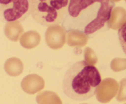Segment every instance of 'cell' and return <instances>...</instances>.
<instances>
[{"instance_id":"14","label":"cell","mask_w":126,"mask_h":104,"mask_svg":"<svg viewBox=\"0 0 126 104\" xmlns=\"http://www.w3.org/2000/svg\"><path fill=\"white\" fill-rule=\"evenodd\" d=\"M85 62L90 66H94L98 62V57L95 52L91 48H86L84 50Z\"/></svg>"},{"instance_id":"2","label":"cell","mask_w":126,"mask_h":104,"mask_svg":"<svg viewBox=\"0 0 126 104\" xmlns=\"http://www.w3.org/2000/svg\"><path fill=\"white\" fill-rule=\"evenodd\" d=\"M101 81L99 71L95 66L79 61L66 71L63 80V90L70 99L85 100L95 94Z\"/></svg>"},{"instance_id":"19","label":"cell","mask_w":126,"mask_h":104,"mask_svg":"<svg viewBox=\"0 0 126 104\" xmlns=\"http://www.w3.org/2000/svg\"></svg>"},{"instance_id":"10","label":"cell","mask_w":126,"mask_h":104,"mask_svg":"<svg viewBox=\"0 0 126 104\" xmlns=\"http://www.w3.org/2000/svg\"><path fill=\"white\" fill-rule=\"evenodd\" d=\"M23 33V27L18 22H7L5 24L4 34L11 41H18Z\"/></svg>"},{"instance_id":"5","label":"cell","mask_w":126,"mask_h":104,"mask_svg":"<svg viewBox=\"0 0 126 104\" xmlns=\"http://www.w3.org/2000/svg\"><path fill=\"white\" fill-rule=\"evenodd\" d=\"M119 89V84L116 80L107 78L103 80L96 90V97L100 102L107 103L112 100Z\"/></svg>"},{"instance_id":"11","label":"cell","mask_w":126,"mask_h":104,"mask_svg":"<svg viewBox=\"0 0 126 104\" xmlns=\"http://www.w3.org/2000/svg\"><path fill=\"white\" fill-rule=\"evenodd\" d=\"M41 41V35L36 31H29L23 33L20 37V44L23 48L32 49L39 44Z\"/></svg>"},{"instance_id":"16","label":"cell","mask_w":126,"mask_h":104,"mask_svg":"<svg viewBox=\"0 0 126 104\" xmlns=\"http://www.w3.org/2000/svg\"><path fill=\"white\" fill-rule=\"evenodd\" d=\"M118 36L122 48L126 55V22L124 25L119 29Z\"/></svg>"},{"instance_id":"3","label":"cell","mask_w":126,"mask_h":104,"mask_svg":"<svg viewBox=\"0 0 126 104\" xmlns=\"http://www.w3.org/2000/svg\"><path fill=\"white\" fill-rule=\"evenodd\" d=\"M67 0L31 1V13L38 23L45 26L59 25L65 18Z\"/></svg>"},{"instance_id":"1","label":"cell","mask_w":126,"mask_h":104,"mask_svg":"<svg viewBox=\"0 0 126 104\" xmlns=\"http://www.w3.org/2000/svg\"><path fill=\"white\" fill-rule=\"evenodd\" d=\"M68 12L76 23V30L87 35L103 28L110 17L115 5L108 0H71L69 1Z\"/></svg>"},{"instance_id":"9","label":"cell","mask_w":126,"mask_h":104,"mask_svg":"<svg viewBox=\"0 0 126 104\" xmlns=\"http://www.w3.org/2000/svg\"><path fill=\"white\" fill-rule=\"evenodd\" d=\"M88 40L87 34L76 29H70L66 35V42L71 47H82L87 44Z\"/></svg>"},{"instance_id":"15","label":"cell","mask_w":126,"mask_h":104,"mask_svg":"<svg viewBox=\"0 0 126 104\" xmlns=\"http://www.w3.org/2000/svg\"><path fill=\"white\" fill-rule=\"evenodd\" d=\"M111 68L114 72H121L126 69V59L116 58L111 62Z\"/></svg>"},{"instance_id":"12","label":"cell","mask_w":126,"mask_h":104,"mask_svg":"<svg viewBox=\"0 0 126 104\" xmlns=\"http://www.w3.org/2000/svg\"><path fill=\"white\" fill-rule=\"evenodd\" d=\"M4 70L9 75L16 77L20 75L23 72V64L17 58H10L5 62Z\"/></svg>"},{"instance_id":"13","label":"cell","mask_w":126,"mask_h":104,"mask_svg":"<svg viewBox=\"0 0 126 104\" xmlns=\"http://www.w3.org/2000/svg\"><path fill=\"white\" fill-rule=\"evenodd\" d=\"M36 99L38 104H62L58 94L50 91L41 92L37 95Z\"/></svg>"},{"instance_id":"17","label":"cell","mask_w":126,"mask_h":104,"mask_svg":"<svg viewBox=\"0 0 126 104\" xmlns=\"http://www.w3.org/2000/svg\"><path fill=\"white\" fill-rule=\"evenodd\" d=\"M116 99L119 102L126 101V78H123L120 81L119 92Z\"/></svg>"},{"instance_id":"18","label":"cell","mask_w":126,"mask_h":104,"mask_svg":"<svg viewBox=\"0 0 126 104\" xmlns=\"http://www.w3.org/2000/svg\"><path fill=\"white\" fill-rule=\"evenodd\" d=\"M86 104V103H84V104Z\"/></svg>"},{"instance_id":"8","label":"cell","mask_w":126,"mask_h":104,"mask_svg":"<svg viewBox=\"0 0 126 104\" xmlns=\"http://www.w3.org/2000/svg\"><path fill=\"white\" fill-rule=\"evenodd\" d=\"M126 22V11L122 7H114L111 12L110 17L108 20L110 28L117 30L119 29Z\"/></svg>"},{"instance_id":"6","label":"cell","mask_w":126,"mask_h":104,"mask_svg":"<svg viewBox=\"0 0 126 104\" xmlns=\"http://www.w3.org/2000/svg\"><path fill=\"white\" fill-rule=\"evenodd\" d=\"M66 33L65 28L59 25L48 27L45 33V40L47 45L54 50L62 48L65 44Z\"/></svg>"},{"instance_id":"7","label":"cell","mask_w":126,"mask_h":104,"mask_svg":"<svg viewBox=\"0 0 126 104\" xmlns=\"http://www.w3.org/2000/svg\"><path fill=\"white\" fill-rule=\"evenodd\" d=\"M45 82L43 77L37 74H30L23 78L21 87L28 94H34L44 88Z\"/></svg>"},{"instance_id":"4","label":"cell","mask_w":126,"mask_h":104,"mask_svg":"<svg viewBox=\"0 0 126 104\" xmlns=\"http://www.w3.org/2000/svg\"><path fill=\"white\" fill-rule=\"evenodd\" d=\"M2 17L7 22L24 20L31 13V1L9 0L0 1Z\"/></svg>"}]
</instances>
